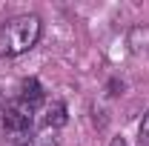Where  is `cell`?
Instances as JSON below:
<instances>
[{"instance_id":"6da1fadb","label":"cell","mask_w":149,"mask_h":146,"mask_svg":"<svg viewBox=\"0 0 149 146\" xmlns=\"http://www.w3.org/2000/svg\"><path fill=\"white\" fill-rule=\"evenodd\" d=\"M40 37V17L35 15H20L0 26V57H15L29 52Z\"/></svg>"},{"instance_id":"7a4b0ae2","label":"cell","mask_w":149,"mask_h":146,"mask_svg":"<svg viewBox=\"0 0 149 146\" xmlns=\"http://www.w3.org/2000/svg\"><path fill=\"white\" fill-rule=\"evenodd\" d=\"M3 129L6 138L17 146H29L32 143V112L26 106H12L3 115Z\"/></svg>"},{"instance_id":"3957f363","label":"cell","mask_w":149,"mask_h":146,"mask_svg":"<svg viewBox=\"0 0 149 146\" xmlns=\"http://www.w3.org/2000/svg\"><path fill=\"white\" fill-rule=\"evenodd\" d=\"M40 103H43V89H40V83H37L35 77L23 80V86H20V106H26V109L32 112V109H37Z\"/></svg>"},{"instance_id":"277c9868","label":"cell","mask_w":149,"mask_h":146,"mask_svg":"<svg viewBox=\"0 0 149 146\" xmlns=\"http://www.w3.org/2000/svg\"><path fill=\"white\" fill-rule=\"evenodd\" d=\"M63 123H66V106H63V103H52V106L46 109V126L60 129Z\"/></svg>"},{"instance_id":"5b68a950","label":"cell","mask_w":149,"mask_h":146,"mask_svg":"<svg viewBox=\"0 0 149 146\" xmlns=\"http://www.w3.org/2000/svg\"><path fill=\"white\" fill-rule=\"evenodd\" d=\"M141 143L149 146V112L143 115V120H141Z\"/></svg>"},{"instance_id":"8992f818","label":"cell","mask_w":149,"mask_h":146,"mask_svg":"<svg viewBox=\"0 0 149 146\" xmlns=\"http://www.w3.org/2000/svg\"><path fill=\"white\" fill-rule=\"evenodd\" d=\"M32 146H57V140H55V138H49V135H46V138H37V140H35Z\"/></svg>"},{"instance_id":"52a82bcc","label":"cell","mask_w":149,"mask_h":146,"mask_svg":"<svg viewBox=\"0 0 149 146\" xmlns=\"http://www.w3.org/2000/svg\"><path fill=\"white\" fill-rule=\"evenodd\" d=\"M109 146H129V143H126V140H123V138H115V140H112Z\"/></svg>"}]
</instances>
